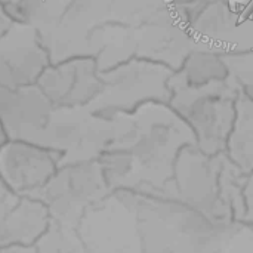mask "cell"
I'll use <instances>...</instances> for the list:
<instances>
[{
    "mask_svg": "<svg viewBox=\"0 0 253 253\" xmlns=\"http://www.w3.org/2000/svg\"><path fill=\"white\" fill-rule=\"evenodd\" d=\"M113 117L116 139L110 148L127 150L135 162V172L123 187L139 193L170 182L181 150L196 145L193 130L169 102H148Z\"/></svg>",
    "mask_w": 253,
    "mask_h": 253,
    "instance_id": "1",
    "label": "cell"
},
{
    "mask_svg": "<svg viewBox=\"0 0 253 253\" xmlns=\"http://www.w3.org/2000/svg\"><path fill=\"white\" fill-rule=\"evenodd\" d=\"M169 87V104L193 130L196 147L209 156L224 154L236 119V101L242 93L236 80L230 76L194 87L175 71Z\"/></svg>",
    "mask_w": 253,
    "mask_h": 253,
    "instance_id": "2",
    "label": "cell"
},
{
    "mask_svg": "<svg viewBox=\"0 0 253 253\" xmlns=\"http://www.w3.org/2000/svg\"><path fill=\"white\" fill-rule=\"evenodd\" d=\"M34 197L47 206L52 222L79 230L86 216L111 197V191L98 160H89L62 163Z\"/></svg>",
    "mask_w": 253,
    "mask_h": 253,
    "instance_id": "3",
    "label": "cell"
},
{
    "mask_svg": "<svg viewBox=\"0 0 253 253\" xmlns=\"http://www.w3.org/2000/svg\"><path fill=\"white\" fill-rule=\"evenodd\" d=\"M175 71L163 64L133 58L102 71L104 89L90 105L96 114L111 117L133 113L148 102H169V82Z\"/></svg>",
    "mask_w": 253,
    "mask_h": 253,
    "instance_id": "4",
    "label": "cell"
},
{
    "mask_svg": "<svg viewBox=\"0 0 253 253\" xmlns=\"http://www.w3.org/2000/svg\"><path fill=\"white\" fill-rule=\"evenodd\" d=\"M221 157L222 154L209 156L196 145H188L176 157L172 181L179 197L190 209L219 222H237L231 208L219 196Z\"/></svg>",
    "mask_w": 253,
    "mask_h": 253,
    "instance_id": "5",
    "label": "cell"
},
{
    "mask_svg": "<svg viewBox=\"0 0 253 253\" xmlns=\"http://www.w3.org/2000/svg\"><path fill=\"white\" fill-rule=\"evenodd\" d=\"M37 87L55 110L90 107L104 89L102 70L93 56L52 61L37 80Z\"/></svg>",
    "mask_w": 253,
    "mask_h": 253,
    "instance_id": "6",
    "label": "cell"
},
{
    "mask_svg": "<svg viewBox=\"0 0 253 253\" xmlns=\"http://www.w3.org/2000/svg\"><path fill=\"white\" fill-rule=\"evenodd\" d=\"M197 47L221 55L253 50V6L231 9L224 0L209 1L191 22Z\"/></svg>",
    "mask_w": 253,
    "mask_h": 253,
    "instance_id": "7",
    "label": "cell"
},
{
    "mask_svg": "<svg viewBox=\"0 0 253 253\" xmlns=\"http://www.w3.org/2000/svg\"><path fill=\"white\" fill-rule=\"evenodd\" d=\"M61 165L59 153L30 141L9 139L0 148V179L22 196L34 197Z\"/></svg>",
    "mask_w": 253,
    "mask_h": 253,
    "instance_id": "8",
    "label": "cell"
},
{
    "mask_svg": "<svg viewBox=\"0 0 253 253\" xmlns=\"http://www.w3.org/2000/svg\"><path fill=\"white\" fill-rule=\"evenodd\" d=\"M50 62L52 55L42 33L13 24L0 40V86L16 89L36 84Z\"/></svg>",
    "mask_w": 253,
    "mask_h": 253,
    "instance_id": "9",
    "label": "cell"
},
{
    "mask_svg": "<svg viewBox=\"0 0 253 253\" xmlns=\"http://www.w3.org/2000/svg\"><path fill=\"white\" fill-rule=\"evenodd\" d=\"M53 113L55 107L37 84L16 89L0 86V125L9 139L37 144Z\"/></svg>",
    "mask_w": 253,
    "mask_h": 253,
    "instance_id": "10",
    "label": "cell"
},
{
    "mask_svg": "<svg viewBox=\"0 0 253 253\" xmlns=\"http://www.w3.org/2000/svg\"><path fill=\"white\" fill-rule=\"evenodd\" d=\"M50 224L49 209L40 199L18 194L0 179V249L34 245Z\"/></svg>",
    "mask_w": 253,
    "mask_h": 253,
    "instance_id": "11",
    "label": "cell"
},
{
    "mask_svg": "<svg viewBox=\"0 0 253 253\" xmlns=\"http://www.w3.org/2000/svg\"><path fill=\"white\" fill-rule=\"evenodd\" d=\"M73 0H3L1 4L13 24L37 28L42 34L59 25Z\"/></svg>",
    "mask_w": 253,
    "mask_h": 253,
    "instance_id": "12",
    "label": "cell"
},
{
    "mask_svg": "<svg viewBox=\"0 0 253 253\" xmlns=\"http://www.w3.org/2000/svg\"><path fill=\"white\" fill-rule=\"evenodd\" d=\"M225 156L243 172H253V99L245 93H240L236 101V119Z\"/></svg>",
    "mask_w": 253,
    "mask_h": 253,
    "instance_id": "13",
    "label": "cell"
},
{
    "mask_svg": "<svg viewBox=\"0 0 253 253\" xmlns=\"http://www.w3.org/2000/svg\"><path fill=\"white\" fill-rule=\"evenodd\" d=\"M176 74L190 86L199 87L213 82L225 80L230 77V71L224 56L209 49H194L184 61Z\"/></svg>",
    "mask_w": 253,
    "mask_h": 253,
    "instance_id": "14",
    "label": "cell"
},
{
    "mask_svg": "<svg viewBox=\"0 0 253 253\" xmlns=\"http://www.w3.org/2000/svg\"><path fill=\"white\" fill-rule=\"evenodd\" d=\"M222 56L227 62L230 76L236 80L242 93L253 99V50Z\"/></svg>",
    "mask_w": 253,
    "mask_h": 253,
    "instance_id": "15",
    "label": "cell"
},
{
    "mask_svg": "<svg viewBox=\"0 0 253 253\" xmlns=\"http://www.w3.org/2000/svg\"><path fill=\"white\" fill-rule=\"evenodd\" d=\"M245 218L243 225L253 228V172L248 175L245 184Z\"/></svg>",
    "mask_w": 253,
    "mask_h": 253,
    "instance_id": "16",
    "label": "cell"
},
{
    "mask_svg": "<svg viewBox=\"0 0 253 253\" xmlns=\"http://www.w3.org/2000/svg\"><path fill=\"white\" fill-rule=\"evenodd\" d=\"M13 25V21L10 19V16L6 13L1 1H0V40L6 36V33L12 28Z\"/></svg>",
    "mask_w": 253,
    "mask_h": 253,
    "instance_id": "17",
    "label": "cell"
},
{
    "mask_svg": "<svg viewBox=\"0 0 253 253\" xmlns=\"http://www.w3.org/2000/svg\"><path fill=\"white\" fill-rule=\"evenodd\" d=\"M0 253H37L34 245H12L1 248Z\"/></svg>",
    "mask_w": 253,
    "mask_h": 253,
    "instance_id": "18",
    "label": "cell"
},
{
    "mask_svg": "<svg viewBox=\"0 0 253 253\" xmlns=\"http://www.w3.org/2000/svg\"><path fill=\"white\" fill-rule=\"evenodd\" d=\"M7 141H9V138H7V135H6V132H4L3 126L0 125V148H1Z\"/></svg>",
    "mask_w": 253,
    "mask_h": 253,
    "instance_id": "19",
    "label": "cell"
},
{
    "mask_svg": "<svg viewBox=\"0 0 253 253\" xmlns=\"http://www.w3.org/2000/svg\"><path fill=\"white\" fill-rule=\"evenodd\" d=\"M208 1H215V0H208Z\"/></svg>",
    "mask_w": 253,
    "mask_h": 253,
    "instance_id": "20",
    "label": "cell"
},
{
    "mask_svg": "<svg viewBox=\"0 0 253 253\" xmlns=\"http://www.w3.org/2000/svg\"><path fill=\"white\" fill-rule=\"evenodd\" d=\"M0 1H3V0H0Z\"/></svg>",
    "mask_w": 253,
    "mask_h": 253,
    "instance_id": "21",
    "label": "cell"
}]
</instances>
